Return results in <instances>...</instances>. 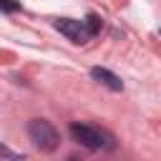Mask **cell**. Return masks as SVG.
I'll use <instances>...</instances> for the list:
<instances>
[{
  "instance_id": "obj_1",
  "label": "cell",
  "mask_w": 161,
  "mask_h": 161,
  "mask_svg": "<svg viewBox=\"0 0 161 161\" xmlns=\"http://www.w3.org/2000/svg\"><path fill=\"white\" fill-rule=\"evenodd\" d=\"M68 131H70L73 141L86 146L88 151H111V148H116L113 136L103 128H96V126H88V123H70Z\"/></svg>"
},
{
  "instance_id": "obj_2",
  "label": "cell",
  "mask_w": 161,
  "mask_h": 161,
  "mask_svg": "<svg viewBox=\"0 0 161 161\" xmlns=\"http://www.w3.org/2000/svg\"><path fill=\"white\" fill-rule=\"evenodd\" d=\"M28 136H30V141H33L35 148L48 151V153L60 146V133H58V128H55L50 121H45V118H30V121H28Z\"/></svg>"
},
{
  "instance_id": "obj_3",
  "label": "cell",
  "mask_w": 161,
  "mask_h": 161,
  "mask_svg": "<svg viewBox=\"0 0 161 161\" xmlns=\"http://www.w3.org/2000/svg\"><path fill=\"white\" fill-rule=\"evenodd\" d=\"M53 28L58 33H63L70 43H86L88 40V33H86V25L83 20H73V18H58L53 20Z\"/></svg>"
},
{
  "instance_id": "obj_4",
  "label": "cell",
  "mask_w": 161,
  "mask_h": 161,
  "mask_svg": "<svg viewBox=\"0 0 161 161\" xmlns=\"http://www.w3.org/2000/svg\"><path fill=\"white\" fill-rule=\"evenodd\" d=\"M91 78H93V80H98L101 86H106V88H108V91H113V93L123 91V80H121L113 70H108V68L93 65V68H91Z\"/></svg>"
},
{
  "instance_id": "obj_5",
  "label": "cell",
  "mask_w": 161,
  "mask_h": 161,
  "mask_svg": "<svg viewBox=\"0 0 161 161\" xmlns=\"http://www.w3.org/2000/svg\"><path fill=\"white\" fill-rule=\"evenodd\" d=\"M83 25H86V33H88V38H96L98 33H101V18L96 15V13H88L86 18H83Z\"/></svg>"
},
{
  "instance_id": "obj_6",
  "label": "cell",
  "mask_w": 161,
  "mask_h": 161,
  "mask_svg": "<svg viewBox=\"0 0 161 161\" xmlns=\"http://www.w3.org/2000/svg\"><path fill=\"white\" fill-rule=\"evenodd\" d=\"M0 10H5V13H18V10H20V3H18V0H0Z\"/></svg>"
},
{
  "instance_id": "obj_7",
  "label": "cell",
  "mask_w": 161,
  "mask_h": 161,
  "mask_svg": "<svg viewBox=\"0 0 161 161\" xmlns=\"http://www.w3.org/2000/svg\"><path fill=\"white\" fill-rule=\"evenodd\" d=\"M0 158H23V153H18V151H13V148L0 143Z\"/></svg>"
}]
</instances>
